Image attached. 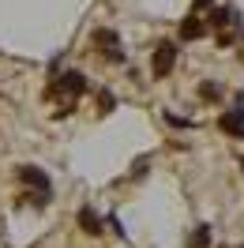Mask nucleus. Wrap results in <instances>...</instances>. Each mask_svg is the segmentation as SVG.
<instances>
[{"label": "nucleus", "mask_w": 244, "mask_h": 248, "mask_svg": "<svg viewBox=\"0 0 244 248\" xmlns=\"http://www.w3.org/2000/svg\"><path fill=\"white\" fill-rule=\"evenodd\" d=\"M173 64H177V46H173V42H162V46L154 49V57H151V72L158 79H166L169 72H173Z\"/></svg>", "instance_id": "obj_1"}, {"label": "nucleus", "mask_w": 244, "mask_h": 248, "mask_svg": "<svg viewBox=\"0 0 244 248\" xmlns=\"http://www.w3.org/2000/svg\"><path fill=\"white\" fill-rule=\"evenodd\" d=\"M83 91H87V79H83V72H64V76H57V83L49 87V94H68L72 102H76Z\"/></svg>", "instance_id": "obj_2"}, {"label": "nucleus", "mask_w": 244, "mask_h": 248, "mask_svg": "<svg viewBox=\"0 0 244 248\" xmlns=\"http://www.w3.org/2000/svg\"><path fill=\"white\" fill-rule=\"evenodd\" d=\"M94 46H98V53H106V61H124V53H121V38L113 31H94Z\"/></svg>", "instance_id": "obj_3"}, {"label": "nucleus", "mask_w": 244, "mask_h": 248, "mask_svg": "<svg viewBox=\"0 0 244 248\" xmlns=\"http://www.w3.org/2000/svg\"><path fill=\"white\" fill-rule=\"evenodd\" d=\"M218 124H222V132H226V136H237V140H244V106L237 102L233 109H226Z\"/></svg>", "instance_id": "obj_4"}, {"label": "nucleus", "mask_w": 244, "mask_h": 248, "mask_svg": "<svg viewBox=\"0 0 244 248\" xmlns=\"http://www.w3.org/2000/svg\"><path fill=\"white\" fill-rule=\"evenodd\" d=\"M19 181H23V185H30L34 192H46V196H53V185H49V177L38 170V166H23V170H19Z\"/></svg>", "instance_id": "obj_5"}, {"label": "nucleus", "mask_w": 244, "mask_h": 248, "mask_svg": "<svg viewBox=\"0 0 244 248\" xmlns=\"http://www.w3.org/2000/svg\"><path fill=\"white\" fill-rule=\"evenodd\" d=\"M203 34H207V23H203V19L188 16L181 23V38H184V42H196V38H203Z\"/></svg>", "instance_id": "obj_6"}, {"label": "nucleus", "mask_w": 244, "mask_h": 248, "mask_svg": "<svg viewBox=\"0 0 244 248\" xmlns=\"http://www.w3.org/2000/svg\"><path fill=\"white\" fill-rule=\"evenodd\" d=\"M79 226H83V233H91V237L102 233V218L94 215V207H83V211H79Z\"/></svg>", "instance_id": "obj_7"}, {"label": "nucleus", "mask_w": 244, "mask_h": 248, "mask_svg": "<svg viewBox=\"0 0 244 248\" xmlns=\"http://www.w3.org/2000/svg\"><path fill=\"white\" fill-rule=\"evenodd\" d=\"M237 8H214L211 12V27H218V31H222V27H233V23H237Z\"/></svg>", "instance_id": "obj_8"}, {"label": "nucleus", "mask_w": 244, "mask_h": 248, "mask_svg": "<svg viewBox=\"0 0 244 248\" xmlns=\"http://www.w3.org/2000/svg\"><path fill=\"white\" fill-rule=\"evenodd\" d=\"M207 245H211V230H207V226H199V230L188 237V248H207Z\"/></svg>", "instance_id": "obj_9"}, {"label": "nucleus", "mask_w": 244, "mask_h": 248, "mask_svg": "<svg viewBox=\"0 0 244 248\" xmlns=\"http://www.w3.org/2000/svg\"><path fill=\"white\" fill-rule=\"evenodd\" d=\"M113 106H117V98H113L109 91H102V94H98V109H102V113H113Z\"/></svg>", "instance_id": "obj_10"}, {"label": "nucleus", "mask_w": 244, "mask_h": 248, "mask_svg": "<svg viewBox=\"0 0 244 248\" xmlns=\"http://www.w3.org/2000/svg\"><path fill=\"white\" fill-rule=\"evenodd\" d=\"M199 94H203V98H218V87H214V83H203V87H199Z\"/></svg>", "instance_id": "obj_11"}, {"label": "nucleus", "mask_w": 244, "mask_h": 248, "mask_svg": "<svg viewBox=\"0 0 244 248\" xmlns=\"http://www.w3.org/2000/svg\"><path fill=\"white\" fill-rule=\"evenodd\" d=\"M214 0H196V8H211Z\"/></svg>", "instance_id": "obj_12"}]
</instances>
